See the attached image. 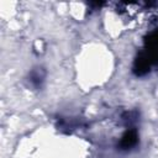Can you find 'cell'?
I'll list each match as a JSON object with an SVG mask.
<instances>
[{"label": "cell", "instance_id": "obj_1", "mask_svg": "<svg viewBox=\"0 0 158 158\" xmlns=\"http://www.w3.org/2000/svg\"><path fill=\"white\" fill-rule=\"evenodd\" d=\"M46 70L44 68L42 67H35L31 69V72L28 73V77H27V81H28V85L33 89H40L42 86V84L44 83V79H46Z\"/></svg>", "mask_w": 158, "mask_h": 158}, {"label": "cell", "instance_id": "obj_2", "mask_svg": "<svg viewBox=\"0 0 158 158\" xmlns=\"http://www.w3.org/2000/svg\"><path fill=\"white\" fill-rule=\"evenodd\" d=\"M137 143H138V133H137L136 128H128L125 132V135L121 137V139L118 142V148L122 151H128V149L133 148Z\"/></svg>", "mask_w": 158, "mask_h": 158}]
</instances>
